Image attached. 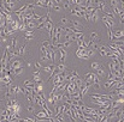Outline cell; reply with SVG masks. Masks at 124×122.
I'll return each instance as SVG.
<instances>
[{
	"label": "cell",
	"instance_id": "obj_43",
	"mask_svg": "<svg viewBox=\"0 0 124 122\" xmlns=\"http://www.w3.org/2000/svg\"><path fill=\"white\" fill-rule=\"evenodd\" d=\"M83 1H84V0H83Z\"/></svg>",
	"mask_w": 124,
	"mask_h": 122
},
{
	"label": "cell",
	"instance_id": "obj_5",
	"mask_svg": "<svg viewBox=\"0 0 124 122\" xmlns=\"http://www.w3.org/2000/svg\"><path fill=\"white\" fill-rule=\"evenodd\" d=\"M23 86H24L27 90H30V91H33V90L35 89L36 84H35L33 80H24V83H23Z\"/></svg>",
	"mask_w": 124,
	"mask_h": 122
},
{
	"label": "cell",
	"instance_id": "obj_41",
	"mask_svg": "<svg viewBox=\"0 0 124 122\" xmlns=\"http://www.w3.org/2000/svg\"><path fill=\"white\" fill-rule=\"evenodd\" d=\"M34 1H35V3H36V1H39V0H34Z\"/></svg>",
	"mask_w": 124,
	"mask_h": 122
},
{
	"label": "cell",
	"instance_id": "obj_26",
	"mask_svg": "<svg viewBox=\"0 0 124 122\" xmlns=\"http://www.w3.org/2000/svg\"><path fill=\"white\" fill-rule=\"evenodd\" d=\"M63 7H64L65 10H71V9H72V7H71V4H70V3H68V1L63 3Z\"/></svg>",
	"mask_w": 124,
	"mask_h": 122
},
{
	"label": "cell",
	"instance_id": "obj_7",
	"mask_svg": "<svg viewBox=\"0 0 124 122\" xmlns=\"http://www.w3.org/2000/svg\"><path fill=\"white\" fill-rule=\"evenodd\" d=\"M98 52L100 53V55L101 56H106V53H107V47L106 46H104V44H100L99 46V48H98Z\"/></svg>",
	"mask_w": 124,
	"mask_h": 122
},
{
	"label": "cell",
	"instance_id": "obj_29",
	"mask_svg": "<svg viewBox=\"0 0 124 122\" xmlns=\"http://www.w3.org/2000/svg\"><path fill=\"white\" fill-rule=\"evenodd\" d=\"M41 67H42L41 62H40V61H36V62H35V68H36V69H40Z\"/></svg>",
	"mask_w": 124,
	"mask_h": 122
},
{
	"label": "cell",
	"instance_id": "obj_33",
	"mask_svg": "<svg viewBox=\"0 0 124 122\" xmlns=\"http://www.w3.org/2000/svg\"><path fill=\"white\" fill-rule=\"evenodd\" d=\"M40 50H41V55H45V54H46V52H47V48H45V47L42 46Z\"/></svg>",
	"mask_w": 124,
	"mask_h": 122
},
{
	"label": "cell",
	"instance_id": "obj_20",
	"mask_svg": "<svg viewBox=\"0 0 124 122\" xmlns=\"http://www.w3.org/2000/svg\"><path fill=\"white\" fill-rule=\"evenodd\" d=\"M70 22V19L69 18H66V17H62L60 18V24L63 25V27H66V24Z\"/></svg>",
	"mask_w": 124,
	"mask_h": 122
},
{
	"label": "cell",
	"instance_id": "obj_10",
	"mask_svg": "<svg viewBox=\"0 0 124 122\" xmlns=\"http://www.w3.org/2000/svg\"><path fill=\"white\" fill-rule=\"evenodd\" d=\"M11 43H10V48H11V50H15V49H17V46H18V38H12L11 41H10Z\"/></svg>",
	"mask_w": 124,
	"mask_h": 122
},
{
	"label": "cell",
	"instance_id": "obj_3",
	"mask_svg": "<svg viewBox=\"0 0 124 122\" xmlns=\"http://www.w3.org/2000/svg\"><path fill=\"white\" fill-rule=\"evenodd\" d=\"M11 67H12V69H16V68H19V67H23V60L21 59V58H16V59H13L11 62Z\"/></svg>",
	"mask_w": 124,
	"mask_h": 122
},
{
	"label": "cell",
	"instance_id": "obj_21",
	"mask_svg": "<svg viewBox=\"0 0 124 122\" xmlns=\"http://www.w3.org/2000/svg\"><path fill=\"white\" fill-rule=\"evenodd\" d=\"M34 28H36V22H34V21H30L28 24H27V29H34Z\"/></svg>",
	"mask_w": 124,
	"mask_h": 122
},
{
	"label": "cell",
	"instance_id": "obj_13",
	"mask_svg": "<svg viewBox=\"0 0 124 122\" xmlns=\"http://www.w3.org/2000/svg\"><path fill=\"white\" fill-rule=\"evenodd\" d=\"M98 12H99V11L96 10V11H94L93 13H90V15H92V23H96V22H98V19H99Z\"/></svg>",
	"mask_w": 124,
	"mask_h": 122
},
{
	"label": "cell",
	"instance_id": "obj_12",
	"mask_svg": "<svg viewBox=\"0 0 124 122\" xmlns=\"http://www.w3.org/2000/svg\"><path fill=\"white\" fill-rule=\"evenodd\" d=\"M95 74H96L98 77H105V75H106V72H105V69H104L102 67H100V68H98V69L95 71Z\"/></svg>",
	"mask_w": 124,
	"mask_h": 122
},
{
	"label": "cell",
	"instance_id": "obj_36",
	"mask_svg": "<svg viewBox=\"0 0 124 122\" xmlns=\"http://www.w3.org/2000/svg\"><path fill=\"white\" fill-rule=\"evenodd\" d=\"M39 3H41V4L45 5V4H46V0H39ZM45 6H46V5H45Z\"/></svg>",
	"mask_w": 124,
	"mask_h": 122
},
{
	"label": "cell",
	"instance_id": "obj_31",
	"mask_svg": "<svg viewBox=\"0 0 124 122\" xmlns=\"http://www.w3.org/2000/svg\"><path fill=\"white\" fill-rule=\"evenodd\" d=\"M64 43V48H69L70 46H71V42L70 41H65V42H63Z\"/></svg>",
	"mask_w": 124,
	"mask_h": 122
},
{
	"label": "cell",
	"instance_id": "obj_45",
	"mask_svg": "<svg viewBox=\"0 0 124 122\" xmlns=\"http://www.w3.org/2000/svg\"><path fill=\"white\" fill-rule=\"evenodd\" d=\"M0 122H1V121H0Z\"/></svg>",
	"mask_w": 124,
	"mask_h": 122
},
{
	"label": "cell",
	"instance_id": "obj_11",
	"mask_svg": "<svg viewBox=\"0 0 124 122\" xmlns=\"http://www.w3.org/2000/svg\"><path fill=\"white\" fill-rule=\"evenodd\" d=\"M56 69H57L58 72L66 71V65H65V62H60V64H58V65H57V67H56Z\"/></svg>",
	"mask_w": 124,
	"mask_h": 122
},
{
	"label": "cell",
	"instance_id": "obj_38",
	"mask_svg": "<svg viewBox=\"0 0 124 122\" xmlns=\"http://www.w3.org/2000/svg\"><path fill=\"white\" fill-rule=\"evenodd\" d=\"M13 1H15V3H16V4H17V3H18V1H21V0H13Z\"/></svg>",
	"mask_w": 124,
	"mask_h": 122
},
{
	"label": "cell",
	"instance_id": "obj_18",
	"mask_svg": "<svg viewBox=\"0 0 124 122\" xmlns=\"http://www.w3.org/2000/svg\"><path fill=\"white\" fill-rule=\"evenodd\" d=\"M29 37H33V38H34V31H33L31 29H27V31H25L24 38H29Z\"/></svg>",
	"mask_w": 124,
	"mask_h": 122
},
{
	"label": "cell",
	"instance_id": "obj_27",
	"mask_svg": "<svg viewBox=\"0 0 124 122\" xmlns=\"http://www.w3.org/2000/svg\"><path fill=\"white\" fill-rule=\"evenodd\" d=\"M108 68H110V72H114V64L112 60L108 62Z\"/></svg>",
	"mask_w": 124,
	"mask_h": 122
},
{
	"label": "cell",
	"instance_id": "obj_17",
	"mask_svg": "<svg viewBox=\"0 0 124 122\" xmlns=\"http://www.w3.org/2000/svg\"><path fill=\"white\" fill-rule=\"evenodd\" d=\"M60 114H63V105L54 106V115H60Z\"/></svg>",
	"mask_w": 124,
	"mask_h": 122
},
{
	"label": "cell",
	"instance_id": "obj_2",
	"mask_svg": "<svg viewBox=\"0 0 124 122\" xmlns=\"http://www.w3.org/2000/svg\"><path fill=\"white\" fill-rule=\"evenodd\" d=\"M102 23L105 24V27H106V29L108 30V29H113V27H114V21L113 19H110V18H107V17H105V16H102Z\"/></svg>",
	"mask_w": 124,
	"mask_h": 122
},
{
	"label": "cell",
	"instance_id": "obj_44",
	"mask_svg": "<svg viewBox=\"0 0 124 122\" xmlns=\"http://www.w3.org/2000/svg\"><path fill=\"white\" fill-rule=\"evenodd\" d=\"M65 1H66V0H65Z\"/></svg>",
	"mask_w": 124,
	"mask_h": 122
},
{
	"label": "cell",
	"instance_id": "obj_30",
	"mask_svg": "<svg viewBox=\"0 0 124 122\" xmlns=\"http://www.w3.org/2000/svg\"><path fill=\"white\" fill-rule=\"evenodd\" d=\"M70 73H71V75H72L74 78H78V77H80V75H78V72H77V71H72V72H70Z\"/></svg>",
	"mask_w": 124,
	"mask_h": 122
},
{
	"label": "cell",
	"instance_id": "obj_14",
	"mask_svg": "<svg viewBox=\"0 0 124 122\" xmlns=\"http://www.w3.org/2000/svg\"><path fill=\"white\" fill-rule=\"evenodd\" d=\"M54 32H57V34H63V32H65L64 27H63V25H57V27H54Z\"/></svg>",
	"mask_w": 124,
	"mask_h": 122
},
{
	"label": "cell",
	"instance_id": "obj_42",
	"mask_svg": "<svg viewBox=\"0 0 124 122\" xmlns=\"http://www.w3.org/2000/svg\"><path fill=\"white\" fill-rule=\"evenodd\" d=\"M0 104H1V99H0Z\"/></svg>",
	"mask_w": 124,
	"mask_h": 122
},
{
	"label": "cell",
	"instance_id": "obj_19",
	"mask_svg": "<svg viewBox=\"0 0 124 122\" xmlns=\"http://www.w3.org/2000/svg\"><path fill=\"white\" fill-rule=\"evenodd\" d=\"M101 66H100V64L99 62H96V61H93L92 64H90V68L93 69V71H96L98 68H100Z\"/></svg>",
	"mask_w": 124,
	"mask_h": 122
},
{
	"label": "cell",
	"instance_id": "obj_39",
	"mask_svg": "<svg viewBox=\"0 0 124 122\" xmlns=\"http://www.w3.org/2000/svg\"><path fill=\"white\" fill-rule=\"evenodd\" d=\"M0 47H1V38H0Z\"/></svg>",
	"mask_w": 124,
	"mask_h": 122
},
{
	"label": "cell",
	"instance_id": "obj_35",
	"mask_svg": "<svg viewBox=\"0 0 124 122\" xmlns=\"http://www.w3.org/2000/svg\"><path fill=\"white\" fill-rule=\"evenodd\" d=\"M33 74H34V75H39V74H40V71H39V69H35V71L33 72Z\"/></svg>",
	"mask_w": 124,
	"mask_h": 122
},
{
	"label": "cell",
	"instance_id": "obj_25",
	"mask_svg": "<svg viewBox=\"0 0 124 122\" xmlns=\"http://www.w3.org/2000/svg\"><path fill=\"white\" fill-rule=\"evenodd\" d=\"M33 81H34L35 84H37V83L42 81V80H41V75H40V74H39V75H34V78H33Z\"/></svg>",
	"mask_w": 124,
	"mask_h": 122
},
{
	"label": "cell",
	"instance_id": "obj_22",
	"mask_svg": "<svg viewBox=\"0 0 124 122\" xmlns=\"http://www.w3.org/2000/svg\"><path fill=\"white\" fill-rule=\"evenodd\" d=\"M83 18H84L88 23H90V22H92V15H90L89 12H86V13H84V16H83Z\"/></svg>",
	"mask_w": 124,
	"mask_h": 122
},
{
	"label": "cell",
	"instance_id": "obj_6",
	"mask_svg": "<svg viewBox=\"0 0 124 122\" xmlns=\"http://www.w3.org/2000/svg\"><path fill=\"white\" fill-rule=\"evenodd\" d=\"M70 22H71V24H72L74 28H76V29H78V30H81V31L84 29V27L81 24V22H80L78 19H70Z\"/></svg>",
	"mask_w": 124,
	"mask_h": 122
},
{
	"label": "cell",
	"instance_id": "obj_24",
	"mask_svg": "<svg viewBox=\"0 0 124 122\" xmlns=\"http://www.w3.org/2000/svg\"><path fill=\"white\" fill-rule=\"evenodd\" d=\"M27 110H28L29 112H34V110H35V105H34L33 103L28 104V106H27Z\"/></svg>",
	"mask_w": 124,
	"mask_h": 122
},
{
	"label": "cell",
	"instance_id": "obj_4",
	"mask_svg": "<svg viewBox=\"0 0 124 122\" xmlns=\"http://www.w3.org/2000/svg\"><path fill=\"white\" fill-rule=\"evenodd\" d=\"M95 78H96L95 72H88V73H86V74H84L83 80H84V81H90V83L93 84V81H94V79H95Z\"/></svg>",
	"mask_w": 124,
	"mask_h": 122
},
{
	"label": "cell",
	"instance_id": "obj_28",
	"mask_svg": "<svg viewBox=\"0 0 124 122\" xmlns=\"http://www.w3.org/2000/svg\"><path fill=\"white\" fill-rule=\"evenodd\" d=\"M52 9H53L54 11H57V12H60V11H62V7H60L59 5H54V6H53Z\"/></svg>",
	"mask_w": 124,
	"mask_h": 122
},
{
	"label": "cell",
	"instance_id": "obj_8",
	"mask_svg": "<svg viewBox=\"0 0 124 122\" xmlns=\"http://www.w3.org/2000/svg\"><path fill=\"white\" fill-rule=\"evenodd\" d=\"M56 67H57V65H56V64H51V65H48V66L43 67V69H45V72H46V73L51 74V73L56 69Z\"/></svg>",
	"mask_w": 124,
	"mask_h": 122
},
{
	"label": "cell",
	"instance_id": "obj_40",
	"mask_svg": "<svg viewBox=\"0 0 124 122\" xmlns=\"http://www.w3.org/2000/svg\"><path fill=\"white\" fill-rule=\"evenodd\" d=\"M0 6H1V0H0Z\"/></svg>",
	"mask_w": 124,
	"mask_h": 122
},
{
	"label": "cell",
	"instance_id": "obj_37",
	"mask_svg": "<svg viewBox=\"0 0 124 122\" xmlns=\"http://www.w3.org/2000/svg\"><path fill=\"white\" fill-rule=\"evenodd\" d=\"M3 90H4V86H3V85H0V93H1Z\"/></svg>",
	"mask_w": 124,
	"mask_h": 122
},
{
	"label": "cell",
	"instance_id": "obj_9",
	"mask_svg": "<svg viewBox=\"0 0 124 122\" xmlns=\"http://www.w3.org/2000/svg\"><path fill=\"white\" fill-rule=\"evenodd\" d=\"M83 79H81L80 77L78 78H74V83H75V85H76V87L78 89V90H81V87H82V85H83Z\"/></svg>",
	"mask_w": 124,
	"mask_h": 122
},
{
	"label": "cell",
	"instance_id": "obj_32",
	"mask_svg": "<svg viewBox=\"0 0 124 122\" xmlns=\"http://www.w3.org/2000/svg\"><path fill=\"white\" fill-rule=\"evenodd\" d=\"M24 120H25V122H34V121H35V117H25Z\"/></svg>",
	"mask_w": 124,
	"mask_h": 122
},
{
	"label": "cell",
	"instance_id": "obj_16",
	"mask_svg": "<svg viewBox=\"0 0 124 122\" xmlns=\"http://www.w3.org/2000/svg\"><path fill=\"white\" fill-rule=\"evenodd\" d=\"M23 72H24V67H19V68H16V69H13V74L15 75H21V74H23Z\"/></svg>",
	"mask_w": 124,
	"mask_h": 122
},
{
	"label": "cell",
	"instance_id": "obj_23",
	"mask_svg": "<svg viewBox=\"0 0 124 122\" xmlns=\"http://www.w3.org/2000/svg\"><path fill=\"white\" fill-rule=\"evenodd\" d=\"M51 44H52V43H51V41H48V40H45L43 43H42V46H43L45 48H47V49L51 48Z\"/></svg>",
	"mask_w": 124,
	"mask_h": 122
},
{
	"label": "cell",
	"instance_id": "obj_1",
	"mask_svg": "<svg viewBox=\"0 0 124 122\" xmlns=\"http://www.w3.org/2000/svg\"><path fill=\"white\" fill-rule=\"evenodd\" d=\"M76 56L81 60H89L87 56V48H77L76 49Z\"/></svg>",
	"mask_w": 124,
	"mask_h": 122
},
{
	"label": "cell",
	"instance_id": "obj_34",
	"mask_svg": "<svg viewBox=\"0 0 124 122\" xmlns=\"http://www.w3.org/2000/svg\"><path fill=\"white\" fill-rule=\"evenodd\" d=\"M56 5H59V4H63V0H53Z\"/></svg>",
	"mask_w": 124,
	"mask_h": 122
},
{
	"label": "cell",
	"instance_id": "obj_15",
	"mask_svg": "<svg viewBox=\"0 0 124 122\" xmlns=\"http://www.w3.org/2000/svg\"><path fill=\"white\" fill-rule=\"evenodd\" d=\"M25 49H27V43H23L22 46H19V49H18L19 55H24L25 54Z\"/></svg>",
	"mask_w": 124,
	"mask_h": 122
}]
</instances>
